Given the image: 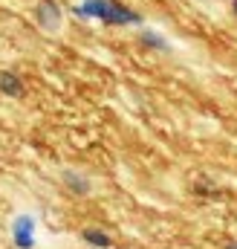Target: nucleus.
<instances>
[{
  "label": "nucleus",
  "instance_id": "nucleus-1",
  "mask_svg": "<svg viewBox=\"0 0 237 249\" xmlns=\"http://www.w3.org/2000/svg\"><path fill=\"white\" fill-rule=\"evenodd\" d=\"M9 238L15 249H35L38 247V217L29 212H17L9 220Z\"/></svg>",
  "mask_w": 237,
  "mask_h": 249
},
{
  "label": "nucleus",
  "instance_id": "nucleus-2",
  "mask_svg": "<svg viewBox=\"0 0 237 249\" xmlns=\"http://www.w3.org/2000/svg\"><path fill=\"white\" fill-rule=\"evenodd\" d=\"M32 15H35L38 29L47 32V35H58L61 26H64V9H61L58 0H38Z\"/></svg>",
  "mask_w": 237,
  "mask_h": 249
},
{
  "label": "nucleus",
  "instance_id": "nucleus-3",
  "mask_svg": "<svg viewBox=\"0 0 237 249\" xmlns=\"http://www.w3.org/2000/svg\"><path fill=\"white\" fill-rule=\"evenodd\" d=\"M102 23L104 26H145V18L136 9H130L127 3H121V0H107Z\"/></svg>",
  "mask_w": 237,
  "mask_h": 249
},
{
  "label": "nucleus",
  "instance_id": "nucleus-4",
  "mask_svg": "<svg viewBox=\"0 0 237 249\" xmlns=\"http://www.w3.org/2000/svg\"><path fill=\"white\" fill-rule=\"evenodd\" d=\"M139 44L151 53H171V41L159 29H151V26H139Z\"/></svg>",
  "mask_w": 237,
  "mask_h": 249
},
{
  "label": "nucleus",
  "instance_id": "nucleus-5",
  "mask_svg": "<svg viewBox=\"0 0 237 249\" xmlns=\"http://www.w3.org/2000/svg\"><path fill=\"white\" fill-rule=\"evenodd\" d=\"M0 93L6 99H23L26 96V84L15 70H0Z\"/></svg>",
  "mask_w": 237,
  "mask_h": 249
},
{
  "label": "nucleus",
  "instance_id": "nucleus-6",
  "mask_svg": "<svg viewBox=\"0 0 237 249\" xmlns=\"http://www.w3.org/2000/svg\"><path fill=\"white\" fill-rule=\"evenodd\" d=\"M61 183L67 186L69 194H75V197H87V194L93 191V183H90L81 171H72V168H64V171H61Z\"/></svg>",
  "mask_w": 237,
  "mask_h": 249
},
{
  "label": "nucleus",
  "instance_id": "nucleus-7",
  "mask_svg": "<svg viewBox=\"0 0 237 249\" xmlns=\"http://www.w3.org/2000/svg\"><path fill=\"white\" fill-rule=\"evenodd\" d=\"M104 9H107V0H78V3L72 6V15H75L78 20H99V23H102Z\"/></svg>",
  "mask_w": 237,
  "mask_h": 249
},
{
  "label": "nucleus",
  "instance_id": "nucleus-8",
  "mask_svg": "<svg viewBox=\"0 0 237 249\" xmlns=\"http://www.w3.org/2000/svg\"><path fill=\"white\" fill-rule=\"evenodd\" d=\"M81 241L93 249H110L113 247L110 232H104V229H99V226H84V229H81Z\"/></svg>",
  "mask_w": 237,
  "mask_h": 249
},
{
  "label": "nucleus",
  "instance_id": "nucleus-9",
  "mask_svg": "<svg viewBox=\"0 0 237 249\" xmlns=\"http://www.w3.org/2000/svg\"><path fill=\"white\" fill-rule=\"evenodd\" d=\"M229 9H232V15L237 18V0H229Z\"/></svg>",
  "mask_w": 237,
  "mask_h": 249
},
{
  "label": "nucleus",
  "instance_id": "nucleus-10",
  "mask_svg": "<svg viewBox=\"0 0 237 249\" xmlns=\"http://www.w3.org/2000/svg\"><path fill=\"white\" fill-rule=\"evenodd\" d=\"M223 249H237V241H229V244H226Z\"/></svg>",
  "mask_w": 237,
  "mask_h": 249
},
{
  "label": "nucleus",
  "instance_id": "nucleus-11",
  "mask_svg": "<svg viewBox=\"0 0 237 249\" xmlns=\"http://www.w3.org/2000/svg\"><path fill=\"white\" fill-rule=\"evenodd\" d=\"M200 3H208V0H200Z\"/></svg>",
  "mask_w": 237,
  "mask_h": 249
}]
</instances>
